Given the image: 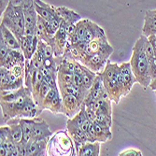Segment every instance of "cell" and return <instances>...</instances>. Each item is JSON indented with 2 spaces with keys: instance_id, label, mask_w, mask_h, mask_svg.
Instances as JSON below:
<instances>
[{
  "instance_id": "obj_1",
  "label": "cell",
  "mask_w": 156,
  "mask_h": 156,
  "mask_svg": "<svg viewBox=\"0 0 156 156\" xmlns=\"http://www.w3.org/2000/svg\"><path fill=\"white\" fill-rule=\"evenodd\" d=\"M148 37L143 34L136 40L132 50V56L130 59V65L133 73L136 79V82L143 88L150 86L151 78L149 68V60L145 51V44Z\"/></svg>"
},
{
  "instance_id": "obj_2",
  "label": "cell",
  "mask_w": 156,
  "mask_h": 156,
  "mask_svg": "<svg viewBox=\"0 0 156 156\" xmlns=\"http://www.w3.org/2000/svg\"><path fill=\"white\" fill-rule=\"evenodd\" d=\"M1 23L9 28L21 43L25 29V19L23 7L13 4L10 1L5 11L1 14Z\"/></svg>"
},
{
  "instance_id": "obj_3",
  "label": "cell",
  "mask_w": 156,
  "mask_h": 156,
  "mask_svg": "<svg viewBox=\"0 0 156 156\" xmlns=\"http://www.w3.org/2000/svg\"><path fill=\"white\" fill-rule=\"evenodd\" d=\"M48 155H75L71 138L66 131H58L49 142Z\"/></svg>"
},
{
  "instance_id": "obj_4",
  "label": "cell",
  "mask_w": 156,
  "mask_h": 156,
  "mask_svg": "<svg viewBox=\"0 0 156 156\" xmlns=\"http://www.w3.org/2000/svg\"><path fill=\"white\" fill-rule=\"evenodd\" d=\"M62 112L70 118H73V116L78 112V110H80L84 105L77 97H75L72 94H62Z\"/></svg>"
},
{
  "instance_id": "obj_5",
  "label": "cell",
  "mask_w": 156,
  "mask_h": 156,
  "mask_svg": "<svg viewBox=\"0 0 156 156\" xmlns=\"http://www.w3.org/2000/svg\"><path fill=\"white\" fill-rule=\"evenodd\" d=\"M121 67L122 71V84H123V96H126L128 94L132 88L133 85L136 82V79L133 73V70L129 63H123Z\"/></svg>"
},
{
  "instance_id": "obj_6",
  "label": "cell",
  "mask_w": 156,
  "mask_h": 156,
  "mask_svg": "<svg viewBox=\"0 0 156 156\" xmlns=\"http://www.w3.org/2000/svg\"><path fill=\"white\" fill-rule=\"evenodd\" d=\"M52 133L49 129L48 123L40 118H34V124L32 129V139L33 140H44L49 139Z\"/></svg>"
},
{
  "instance_id": "obj_7",
  "label": "cell",
  "mask_w": 156,
  "mask_h": 156,
  "mask_svg": "<svg viewBox=\"0 0 156 156\" xmlns=\"http://www.w3.org/2000/svg\"><path fill=\"white\" fill-rule=\"evenodd\" d=\"M35 9L38 15L47 22L55 18H60L55 10V7L43 2L42 0H35Z\"/></svg>"
},
{
  "instance_id": "obj_8",
  "label": "cell",
  "mask_w": 156,
  "mask_h": 156,
  "mask_svg": "<svg viewBox=\"0 0 156 156\" xmlns=\"http://www.w3.org/2000/svg\"><path fill=\"white\" fill-rule=\"evenodd\" d=\"M108 57L101 52H95L83 61L84 66L94 72H99L107 65Z\"/></svg>"
},
{
  "instance_id": "obj_9",
  "label": "cell",
  "mask_w": 156,
  "mask_h": 156,
  "mask_svg": "<svg viewBox=\"0 0 156 156\" xmlns=\"http://www.w3.org/2000/svg\"><path fill=\"white\" fill-rule=\"evenodd\" d=\"M142 34L147 37L151 35H156V9L145 11Z\"/></svg>"
},
{
  "instance_id": "obj_10",
  "label": "cell",
  "mask_w": 156,
  "mask_h": 156,
  "mask_svg": "<svg viewBox=\"0 0 156 156\" xmlns=\"http://www.w3.org/2000/svg\"><path fill=\"white\" fill-rule=\"evenodd\" d=\"M0 32H1V37L0 39H2L5 41V43L9 47V49L12 50H22L21 49V43L17 37L14 36V34L9 29L7 26L1 23L0 25Z\"/></svg>"
},
{
  "instance_id": "obj_11",
  "label": "cell",
  "mask_w": 156,
  "mask_h": 156,
  "mask_svg": "<svg viewBox=\"0 0 156 156\" xmlns=\"http://www.w3.org/2000/svg\"><path fill=\"white\" fill-rule=\"evenodd\" d=\"M55 10L60 19L66 22V23H77L80 20H81L80 14L66 7H55Z\"/></svg>"
},
{
  "instance_id": "obj_12",
  "label": "cell",
  "mask_w": 156,
  "mask_h": 156,
  "mask_svg": "<svg viewBox=\"0 0 156 156\" xmlns=\"http://www.w3.org/2000/svg\"><path fill=\"white\" fill-rule=\"evenodd\" d=\"M20 119L21 118H11L8 121V125L10 128L11 137L16 144L22 142L23 138V133Z\"/></svg>"
},
{
  "instance_id": "obj_13",
  "label": "cell",
  "mask_w": 156,
  "mask_h": 156,
  "mask_svg": "<svg viewBox=\"0 0 156 156\" xmlns=\"http://www.w3.org/2000/svg\"><path fill=\"white\" fill-rule=\"evenodd\" d=\"M47 141L44 140H33L27 144V155H45L47 151Z\"/></svg>"
},
{
  "instance_id": "obj_14",
  "label": "cell",
  "mask_w": 156,
  "mask_h": 156,
  "mask_svg": "<svg viewBox=\"0 0 156 156\" xmlns=\"http://www.w3.org/2000/svg\"><path fill=\"white\" fill-rule=\"evenodd\" d=\"M100 153V143L99 141L90 142L87 141L85 142L80 151H79L78 155L81 156H97Z\"/></svg>"
},
{
  "instance_id": "obj_15",
  "label": "cell",
  "mask_w": 156,
  "mask_h": 156,
  "mask_svg": "<svg viewBox=\"0 0 156 156\" xmlns=\"http://www.w3.org/2000/svg\"><path fill=\"white\" fill-rule=\"evenodd\" d=\"M95 126V131L97 135V140L100 142H105L107 140H110L112 137V135L110 133L109 127L106 126L105 124L101 123L99 121L95 120L94 122Z\"/></svg>"
},
{
  "instance_id": "obj_16",
  "label": "cell",
  "mask_w": 156,
  "mask_h": 156,
  "mask_svg": "<svg viewBox=\"0 0 156 156\" xmlns=\"http://www.w3.org/2000/svg\"><path fill=\"white\" fill-rule=\"evenodd\" d=\"M23 133V143L28 144L32 139V129H33V124H34V118L32 119H20Z\"/></svg>"
},
{
  "instance_id": "obj_17",
  "label": "cell",
  "mask_w": 156,
  "mask_h": 156,
  "mask_svg": "<svg viewBox=\"0 0 156 156\" xmlns=\"http://www.w3.org/2000/svg\"><path fill=\"white\" fill-rule=\"evenodd\" d=\"M95 72L92 71L91 69H89L86 66H83L82 68V72H81V77L83 80V85L84 87L86 88L87 90H90L94 84V81L96 78Z\"/></svg>"
},
{
  "instance_id": "obj_18",
  "label": "cell",
  "mask_w": 156,
  "mask_h": 156,
  "mask_svg": "<svg viewBox=\"0 0 156 156\" xmlns=\"http://www.w3.org/2000/svg\"><path fill=\"white\" fill-rule=\"evenodd\" d=\"M58 89H51V91L48 93V94L46 95V97L43 100V105H42V108L43 109H47L48 107L51 105V103L52 102V100L54 99V97L56 96V94H58Z\"/></svg>"
},
{
  "instance_id": "obj_19",
  "label": "cell",
  "mask_w": 156,
  "mask_h": 156,
  "mask_svg": "<svg viewBox=\"0 0 156 156\" xmlns=\"http://www.w3.org/2000/svg\"><path fill=\"white\" fill-rule=\"evenodd\" d=\"M23 67H25V65H22V64L15 65L10 68V72L17 78H22L23 72Z\"/></svg>"
},
{
  "instance_id": "obj_20",
  "label": "cell",
  "mask_w": 156,
  "mask_h": 156,
  "mask_svg": "<svg viewBox=\"0 0 156 156\" xmlns=\"http://www.w3.org/2000/svg\"><path fill=\"white\" fill-rule=\"evenodd\" d=\"M0 48H1V51H0V57H1V62H3L5 60V58L7 57V55L10 49L5 43V41L2 39H0Z\"/></svg>"
},
{
  "instance_id": "obj_21",
  "label": "cell",
  "mask_w": 156,
  "mask_h": 156,
  "mask_svg": "<svg viewBox=\"0 0 156 156\" xmlns=\"http://www.w3.org/2000/svg\"><path fill=\"white\" fill-rule=\"evenodd\" d=\"M119 155H121V156H141L143 154L139 150L129 149V150H126L124 151H122Z\"/></svg>"
},
{
  "instance_id": "obj_22",
  "label": "cell",
  "mask_w": 156,
  "mask_h": 156,
  "mask_svg": "<svg viewBox=\"0 0 156 156\" xmlns=\"http://www.w3.org/2000/svg\"><path fill=\"white\" fill-rule=\"evenodd\" d=\"M145 51H146L148 59H151V58H154L155 57V56H154V51H153V48L151 46V43L149 41V39H147V41H146Z\"/></svg>"
},
{
  "instance_id": "obj_23",
  "label": "cell",
  "mask_w": 156,
  "mask_h": 156,
  "mask_svg": "<svg viewBox=\"0 0 156 156\" xmlns=\"http://www.w3.org/2000/svg\"><path fill=\"white\" fill-rule=\"evenodd\" d=\"M85 112H86V116L90 122H94L96 120V113L92 108L85 106Z\"/></svg>"
},
{
  "instance_id": "obj_24",
  "label": "cell",
  "mask_w": 156,
  "mask_h": 156,
  "mask_svg": "<svg viewBox=\"0 0 156 156\" xmlns=\"http://www.w3.org/2000/svg\"><path fill=\"white\" fill-rule=\"evenodd\" d=\"M73 83L75 85H77V86H79V87H84V85H83V80H82V77H81L80 74L74 73V75H73Z\"/></svg>"
},
{
  "instance_id": "obj_25",
  "label": "cell",
  "mask_w": 156,
  "mask_h": 156,
  "mask_svg": "<svg viewBox=\"0 0 156 156\" xmlns=\"http://www.w3.org/2000/svg\"><path fill=\"white\" fill-rule=\"evenodd\" d=\"M148 39L151 43V46H152L153 51H154V56L156 57V35H151V36L148 37Z\"/></svg>"
},
{
  "instance_id": "obj_26",
  "label": "cell",
  "mask_w": 156,
  "mask_h": 156,
  "mask_svg": "<svg viewBox=\"0 0 156 156\" xmlns=\"http://www.w3.org/2000/svg\"><path fill=\"white\" fill-rule=\"evenodd\" d=\"M9 2L10 0H0V12H1V14L5 11Z\"/></svg>"
},
{
  "instance_id": "obj_27",
  "label": "cell",
  "mask_w": 156,
  "mask_h": 156,
  "mask_svg": "<svg viewBox=\"0 0 156 156\" xmlns=\"http://www.w3.org/2000/svg\"><path fill=\"white\" fill-rule=\"evenodd\" d=\"M0 155H1V156L8 155L7 149H6V148H5V146H3V145H0Z\"/></svg>"
},
{
  "instance_id": "obj_28",
  "label": "cell",
  "mask_w": 156,
  "mask_h": 156,
  "mask_svg": "<svg viewBox=\"0 0 156 156\" xmlns=\"http://www.w3.org/2000/svg\"><path fill=\"white\" fill-rule=\"evenodd\" d=\"M150 87H151V89L153 90V91L156 90V78L153 79V80H151V84H150Z\"/></svg>"
},
{
  "instance_id": "obj_29",
  "label": "cell",
  "mask_w": 156,
  "mask_h": 156,
  "mask_svg": "<svg viewBox=\"0 0 156 156\" xmlns=\"http://www.w3.org/2000/svg\"><path fill=\"white\" fill-rule=\"evenodd\" d=\"M153 62H154V64L156 65V57H154V58H153Z\"/></svg>"
},
{
  "instance_id": "obj_30",
  "label": "cell",
  "mask_w": 156,
  "mask_h": 156,
  "mask_svg": "<svg viewBox=\"0 0 156 156\" xmlns=\"http://www.w3.org/2000/svg\"><path fill=\"white\" fill-rule=\"evenodd\" d=\"M154 92H155V94H156V90H155V91H154Z\"/></svg>"
}]
</instances>
